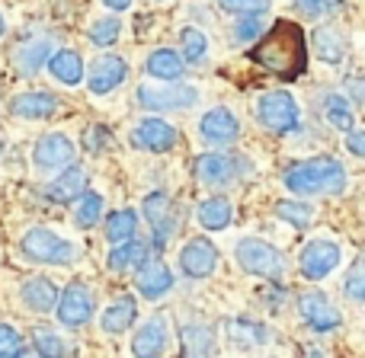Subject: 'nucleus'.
<instances>
[{
    "label": "nucleus",
    "instance_id": "f257e3e1",
    "mask_svg": "<svg viewBox=\"0 0 365 358\" xmlns=\"http://www.w3.org/2000/svg\"><path fill=\"white\" fill-rule=\"evenodd\" d=\"M250 58L276 74L279 80H295L308 68V45H304V29L292 19H279L257 45H253Z\"/></svg>",
    "mask_w": 365,
    "mask_h": 358
},
{
    "label": "nucleus",
    "instance_id": "f03ea898",
    "mask_svg": "<svg viewBox=\"0 0 365 358\" xmlns=\"http://www.w3.org/2000/svg\"><path fill=\"white\" fill-rule=\"evenodd\" d=\"M285 186L298 195H334L346 186V170L334 157H314L285 170Z\"/></svg>",
    "mask_w": 365,
    "mask_h": 358
},
{
    "label": "nucleus",
    "instance_id": "7ed1b4c3",
    "mask_svg": "<svg viewBox=\"0 0 365 358\" xmlns=\"http://www.w3.org/2000/svg\"><path fill=\"white\" fill-rule=\"evenodd\" d=\"M19 253L29 263H38V265H64V263H74L77 246L68 243L64 237H58L48 227H32L23 237V243H19Z\"/></svg>",
    "mask_w": 365,
    "mask_h": 358
},
{
    "label": "nucleus",
    "instance_id": "20e7f679",
    "mask_svg": "<svg viewBox=\"0 0 365 358\" xmlns=\"http://www.w3.org/2000/svg\"><path fill=\"white\" fill-rule=\"evenodd\" d=\"M237 263L244 272L250 275H259V278H279L285 272V259L276 246L263 243V240H240L237 243Z\"/></svg>",
    "mask_w": 365,
    "mask_h": 358
},
{
    "label": "nucleus",
    "instance_id": "39448f33",
    "mask_svg": "<svg viewBox=\"0 0 365 358\" xmlns=\"http://www.w3.org/2000/svg\"><path fill=\"white\" fill-rule=\"evenodd\" d=\"M257 119L263 122L269 132L285 135V132H295L302 115H298V102L292 100V93H285V90H272V93L259 96Z\"/></svg>",
    "mask_w": 365,
    "mask_h": 358
},
{
    "label": "nucleus",
    "instance_id": "423d86ee",
    "mask_svg": "<svg viewBox=\"0 0 365 358\" xmlns=\"http://www.w3.org/2000/svg\"><path fill=\"white\" fill-rule=\"evenodd\" d=\"M93 317V301H90V291L81 282H71L68 288L58 298V320L68 330H77Z\"/></svg>",
    "mask_w": 365,
    "mask_h": 358
},
{
    "label": "nucleus",
    "instance_id": "0eeeda50",
    "mask_svg": "<svg viewBox=\"0 0 365 358\" xmlns=\"http://www.w3.org/2000/svg\"><path fill=\"white\" fill-rule=\"evenodd\" d=\"M244 173V164H240L234 154H202L195 160V177L205 186H227Z\"/></svg>",
    "mask_w": 365,
    "mask_h": 358
},
{
    "label": "nucleus",
    "instance_id": "6e6552de",
    "mask_svg": "<svg viewBox=\"0 0 365 358\" xmlns=\"http://www.w3.org/2000/svg\"><path fill=\"white\" fill-rule=\"evenodd\" d=\"M138 100L145 109H186L195 106L199 93H195V87H186V83H167V87H141Z\"/></svg>",
    "mask_w": 365,
    "mask_h": 358
},
{
    "label": "nucleus",
    "instance_id": "1a4fd4ad",
    "mask_svg": "<svg viewBox=\"0 0 365 358\" xmlns=\"http://www.w3.org/2000/svg\"><path fill=\"white\" fill-rule=\"evenodd\" d=\"M298 263H302L304 275H308L311 282H317V278L330 275V272L340 265V246L327 243V240H311V243L302 250Z\"/></svg>",
    "mask_w": 365,
    "mask_h": 358
},
{
    "label": "nucleus",
    "instance_id": "9d476101",
    "mask_svg": "<svg viewBox=\"0 0 365 358\" xmlns=\"http://www.w3.org/2000/svg\"><path fill=\"white\" fill-rule=\"evenodd\" d=\"M218 265V250L208 243L205 237H195L182 246L180 253V269L186 272L189 278H208Z\"/></svg>",
    "mask_w": 365,
    "mask_h": 358
},
{
    "label": "nucleus",
    "instance_id": "9b49d317",
    "mask_svg": "<svg viewBox=\"0 0 365 358\" xmlns=\"http://www.w3.org/2000/svg\"><path fill=\"white\" fill-rule=\"evenodd\" d=\"M32 157H36L38 170H61V167L74 164V144H71V138H64V135H42V138L36 141Z\"/></svg>",
    "mask_w": 365,
    "mask_h": 358
},
{
    "label": "nucleus",
    "instance_id": "f8f14e48",
    "mask_svg": "<svg viewBox=\"0 0 365 358\" xmlns=\"http://www.w3.org/2000/svg\"><path fill=\"white\" fill-rule=\"evenodd\" d=\"M128 77V64L122 61L119 55H103L93 61V68H90V93L96 96H106L113 93L115 87H119L122 80Z\"/></svg>",
    "mask_w": 365,
    "mask_h": 358
},
{
    "label": "nucleus",
    "instance_id": "ddd939ff",
    "mask_svg": "<svg viewBox=\"0 0 365 358\" xmlns=\"http://www.w3.org/2000/svg\"><path fill=\"white\" fill-rule=\"evenodd\" d=\"M298 310H302L304 323L317 333H327V330L340 327V314L330 307V301L321 295V291H308V295L298 298Z\"/></svg>",
    "mask_w": 365,
    "mask_h": 358
},
{
    "label": "nucleus",
    "instance_id": "4468645a",
    "mask_svg": "<svg viewBox=\"0 0 365 358\" xmlns=\"http://www.w3.org/2000/svg\"><path fill=\"white\" fill-rule=\"evenodd\" d=\"M132 141L138 147H145V151L164 154V151H170V147L177 144V128L167 125L164 119H145V122H138V125H135Z\"/></svg>",
    "mask_w": 365,
    "mask_h": 358
},
{
    "label": "nucleus",
    "instance_id": "2eb2a0df",
    "mask_svg": "<svg viewBox=\"0 0 365 358\" xmlns=\"http://www.w3.org/2000/svg\"><path fill=\"white\" fill-rule=\"evenodd\" d=\"M145 214L154 227V246H167L170 240L173 227H177V218H173V208H170V199L167 192H151L145 199Z\"/></svg>",
    "mask_w": 365,
    "mask_h": 358
},
{
    "label": "nucleus",
    "instance_id": "dca6fc26",
    "mask_svg": "<svg viewBox=\"0 0 365 358\" xmlns=\"http://www.w3.org/2000/svg\"><path fill=\"white\" fill-rule=\"evenodd\" d=\"M135 285H138L141 298L158 301V298H164L167 291L173 288V275H170V269H167L160 259H151V263L138 265V278H135Z\"/></svg>",
    "mask_w": 365,
    "mask_h": 358
},
{
    "label": "nucleus",
    "instance_id": "f3484780",
    "mask_svg": "<svg viewBox=\"0 0 365 358\" xmlns=\"http://www.w3.org/2000/svg\"><path fill=\"white\" fill-rule=\"evenodd\" d=\"M199 132L208 144H234L240 135V125L227 109H212V112L202 115L199 122Z\"/></svg>",
    "mask_w": 365,
    "mask_h": 358
},
{
    "label": "nucleus",
    "instance_id": "a211bd4d",
    "mask_svg": "<svg viewBox=\"0 0 365 358\" xmlns=\"http://www.w3.org/2000/svg\"><path fill=\"white\" fill-rule=\"evenodd\" d=\"M83 192H87V173H83L81 167H68L61 177L45 189V195H48L51 201H61V205H71V201L81 199Z\"/></svg>",
    "mask_w": 365,
    "mask_h": 358
},
{
    "label": "nucleus",
    "instance_id": "6ab92c4d",
    "mask_svg": "<svg viewBox=\"0 0 365 358\" xmlns=\"http://www.w3.org/2000/svg\"><path fill=\"white\" fill-rule=\"evenodd\" d=\"M23 304L32 314H48L58 304V288L51 278H32L23 285Z\"/></svg>",
    "mask_w": 365,
    "mask_h": 358
},
{
    "label": "nucleus",
    "instance_id": "aec40b11",
    "mask_svg": "<svg viewBox=\"0 0 365 358\" xmlns=\"http://www.w3.org/2000/svg\"><path fill=\"white\" fill-rule=\"evenodd\" d=\"M167 346V327L160 317H154V320H148L145 327L138 330V336L132 339V352L141 355V358H151V355H160Z\"/></svg>",
    "mask_w": 365,
    "mask_h": 358
},
{
    "label": "nucleus",
    "instance_id": "412c9836",
    "mask_svg": "<svg viewBox=\"0 0 365 358\" xmlns=\"http://www.w3.org/2000/svg\"><path fill=\"white\" fill-rule=\"evenodd\" d=\"M55 106L58 100L51 93H19L10 102L13 115H19V119H48L55 112Z\"/></svg>",
    "mask_w": 365,
    "mask_h": 358
},
{
    "label": "nucleus",
    "instance_id": "4be33fe9",
    "mask_svg": "<svg viewBox=\"0 0 365 358\" xmlns=\"http://www.w3.org/2000/svg\"><path fill=\"white\" fill-rule=\"evenodd\" d=\"M135 317H138V304H135V298H122V301L109 304V307L103 310L100 327L106 330V333H125V330L135 323Z\"/></svg>",
    "mask_w": 365,
    "mask_h": 358
},
{
    "label": "nucleus",
    "instance_id": "5701e85b",
    "mask_svg": "<svg viewBox=\"0 0 365 358\" xmlns=\"http://www.w3.org/2000/svg\"><path fill=\"white\" fill-rule=\"evenodd\" d=\"M48 70H51V74H55L61 83L74 87V83L83 80V58L77 55V51H71V48H61V51H55V55H51Z\"/></svg>",
    "mask_w": 365,
    "mask_h": 358
},
{
    "label": "nucleus",
    "instance_id": "b1692460",
    "mask_svg": "<svg viewBox=\"0 0 365 358\" xmlns=\"http://www.w3.org/2000/svg\"><path fill=\"white\" fill-rule=\"evenodd\" d=\"M231 218H234V211L227 199H205L199 205V224L205 231H225L231 224Z\"/></svg>",
    "mask_w": 365,
    "mask_h": 358
},
{
    "label": "nucleus",
    "instance_id": "393cba45",
    "mask_svg": "<svg viewBox=\"0 0 365 358\" xmlns=\"http://www.w3.org/2000/svg\"><path fill=\"white\" fill-rule=\"evenodd\" d=\"M182 58L177 55V51L170 48H158L151 58H148V74L158 77V80H177V77L182 74Z\"/></svg>",
    "mask_w": 365,
    "mask_h": 358
},
{
    "label": "nucleus",
    "instance_id": "a878e982",
    "mask_svg": "<svg viewBox=\"0 0 365 358\" xmlns=\"http://www.w3.org/2000/svg\"><path fill=\"white\" fill-rule=\"evenodd\" d=\"M148 256V246L138 243V240H125V243H119L113 253H109V269L113 272H125V269H135V265H141Z\"/></svg>",
    "mask_w": 365,
    "mask_h": 358
},
{
    "label": "nucleus",
    "instance_id": "bb28decb",
    "mask_svg": "<svg viewBox=\"0 0 365 358\" xmlns=\"http://www.w3.org/2000/svg\"><path fill=\"white\" fill-rule=\"evenodd\" d=\"M135 227H138V218H135L132 208H122V211H113L106 218V237L113 243H125V240L135 237Z\"/></svg>",
    "mask_w": 365,
    "mask_h": 358
},
{
    "label": "nucleus",
    "instance_id": "cd10ccee",
    "mask_svg": "<svg viewBox=\"0 0 365 358\" xmlns=\"http://www.w3.org/2000/svg\"><path fill=\"white\" fill-rule=\"evenodd\" d=\"M227 333H231V339L237 346H263V342H269V330L250 320H227Z\"/></svg>",
    "mask_w": 365,
    "mask_h": 358
},
{
    "label": "nucleus",
    "instance_id": "c85d7f7f",
    "mask_svg": "<svg viewBox=\"0 0 365 358\" xmlns=\"http://www.w3.org/2000/svg\"><path fill=\"white\" fill-rule=\"evenodd\" d=\"M48 51H51V42H48V38L23 42V45L16 48V64L26 70V74H32V70H36L42 61H48Z\"/></svg>",
    "mask_w": 365,
    "mask_h": 358
},
{
    "label": "nucleus",
    "instance_id": "c756f323",
    "mask_svg": "<svg viewBox=\"0 0 365 358\" xmlns=\"http://www.w3.org/2000/svg\"><path fill=\"white\" fill-rule=\"evenodd\" d=\"M324 115H327V122L336 132H349L353 128V109H349V102L340 93H330L324 100Z\"/></svg>",
    "mask_w": 365,
    "mask_h": 358
},
{
    "label": "nucleus",
    "instance_id": "7c9ffc66",
    "mask_svg": "<svg viewBox=\"0 0 365 358\" xmlns=\"http://www.w3.org/2000/svg\"><path fill=\"white\" fill-rule=\"evenodd\" d=\"M314 45H317V55H321L324 61H330V64H340L343 58H346V45H343V38L336 36L334 29H317L314 32Z\"/></svg>",
    "mask_w": 365,
    "mask_h": 358
},
{
    "label": "nucleus",
    "instance_id": "2f4dec72",
    "mask_svg": "<svg viewBox=\"0 0 365 358\" xmlns=\"http://www.w3.org/2000/svg\"><path fill=\"white\" fill-rule=\"evenodd\" d=\"M100 214H103V199L96 192H83L81 199H77V205H74V221L81 227H93L96 221H100Z\"/></svg>",
    "mask_w": 365,
    "mask_h": 358
},
{
    "label": "nucleus",
    "instance_id": "473e14b6",
    "mask_svg": "<svg viewBox=\"0 0 365 358\" xmlns=\"http://www.w3.org/2000/svg\"><path fill=\"white\" fill-rule=\"evenodd\" d=\"M182 355H208L212 352V336L205 327H186L182 330Z\"/></svg>",
    "mask_w": 365,
    "mask_h": 358
},
{
    "label": "nucleus",
    "instance_id": "72a5a7b5",
    "mask_svg": "<svg viewBox=\"0 0 365 358\" xmlns=\"http://www.w3.org/2000/svg\"><path fill=\"white\" fill-rule=\"evenodd\" d=\"M180 42H182V58H186L189 64H199L202 58H205V51H208V38L202 36L199 29H182Z\"/></svg>",
    "mask_w": 365,
    "mask_h": 358
},
{
    "label": "nucleus",
    "instance_id": "f704fd0d",
    "mask_svg": "<svg viewBox=\"0 0 365 358\" xmlns=\"http://www.w3.org/2000/svg\"><path fill=\"white\" fill-rule=\"evenodd\" d=\"M119 32H122V23L119 19H113V16H106V19H96L93 23V29H90V42L93 45H113L115 38H119Z\"/></svg>",
    "mask_w": 365,
    "mask_h": 358
},
{
    "label": "nucleus",
    "instance_id": "c9c22d12",
    "mask_svg": "<svg viewBox=\"0 0 365 358\" xmlns=\"http://www.w3.org/2000/svg\"><path fill=\"white\" fill-rule=\"evenodd\" d=\"M343 291L353 301H365V259H356L346 272V282H343Z\"/></svg>",
    "mask_w": 365,
    "mask_h": 358
},
{
    "label": "nucleus",
    "instance_id": "e433bc0d",
    "mask_svg": "<svg viewBox=\"0 0 365 358\" xmlns=\"http://www.w3.org/2000/svg\"><path fill=\"white\" fill-rule=\"evenodd\" d=\"M292 4H295V10L302 16H311V19H324L340 10V0H292Z\"/></svg>",
    "mask_w": 365,
    "mask_h": 358
},
{
    "label": "nucleus",
    "instance_id": "4c0bfd02",
    "mask_svg": "<svg viewBox=\"0 0 365 358\" xmlns=\"http://www.w3.org/2000/svg\"><path fill=\"white\" fill-rule=\"evenodd\" d=\"M276 214L279 218H285V221H292L295 227H308L311 224V208L302 205V201H279Z\"/></svg>",
    "mask_w": 365,
    "mask_h": 358
},
{
    "label": "nucleus",
    "instance_id": "58836bf2",
    "mask_svg": "<svg viewBox=\"0 0 365 358\" xmlns=\"http://www.w3.org/2000/svg\"><path fill=\"white\" fill-rule=\"evenodd\" d=\"M23 352H26L23 336H19L13 327H4V323H0V358H19Z\"/></svg>",
    "mask_w": 365,
    "mask_h": 358
},
{
    "label": "nucleus",
    "instance_id": "ea45409f",
    "mask_svg": "<svg viewBox=\"0 0 365 358\" xmlns=\"http://www.w3.org/2000/svg\"><path fill=\"white\" fill-rule=\"evenodd\" d=\"M215 4L227 13H240V16H247V13H266L272 0H215Z\"/></svg>",
    "mask_w": 365,
    "mask_h": 358
},
{
    "label": "nucleus",
    "instance_id": "a19ab883",
    "mask_svg": "<svg viewBox=\"0 0 365 358\" xmlns=\"http://www.w3.org/2000/svg\"><path fill=\"white\" fill-rule=\"evenodd\" d=\"M36 352L38 355H64V346L51 330H36Z\"/></svg>",
    "mask_w": 365,
    "mask_h": 358
},
{
    "label": "nucleus",
    "instance_id": "79ce46f5",
    "mask_svg": "<svg viewBox=\"0 0 365 358\" xmlns=\"http://www.w3.org/2000/svg\"><path fill=\"white\" fill-rule=\"evenodd\" d=\"M259 13H247V19H240L237 23V29H234V38L237 42H250V38H257L259 36Z\"/></svg>",
    "mask_w": 365,
    "mask_h": 358
},
{
    "label": "nucleus",
    "instance_id": "37998d69",
    "mask_svg": "<svg viewBox=\"0 0 365 358\" xmlns=\"http://www.w3.org/2000/svg\"><path fill=\"white\" fill-rule=\"evenodd\" d=\"M346 147H349V154H353V157H362L365 160V132H353V128H349Z\"/></svg>",
    "mask_w": 365,
    "mask_h": 358
},
{
    "label": "nucleus",
    "instance_id": "c03bdc74",
    "mask_svg": "<svg viewBox=\"0 0 365 358\" xmlns=\"http://www.w3.org/2000/svg\"><path fill=\"white\" fill-rule=\"evenodd\" d=\"M106 141H109V135H106V128H90V132H87V147H90V151H96V147H103V144H106Z\"/></svg>",
    "mask_w": 365,
    "mask_h": 358
},
{
    "label": "nucleus",
    "instance_id": "a18cd8bd",
    "mask_svg": "<svg viewBox=\"0 0 365 358\" xmlns=\"http://www.w3.org/2000/svg\"><path fill=\"white\" fill-rule=\"evenodd\" d=\"M103 4H106V6H113V10H125V6L132 4V0H103Z\"/></svg>",
    "mask_w": 365,
    "mask_h": 358
},
{
    "label": "nucleus",
    "instance_id": "49530a36",
    "mask_svg": "<svg viewBox=\"0 0 365 358\" xmlns=\"http://www.w3.org/2000/svg\"><path fill=\"white\" fill-rule=\"evenodd\" d=\"M356 90H359V96H362V100H365V87H362V83H356Z\"/></svg>",
    "mask_w": 365,
    "mask_h": 358
},
{
    "label": "nucleus",
    "instance_id": "de8ad7c7",
    "mask_svg": "<svg viewBox=\"0 0 365 358\" xmlns=\"http://www.w3.org/2000/svg\"><path fill=\"white\" fill-rule=\"evenodd\" d=\"M0 36H4V16H0Z\"/></svg>",
    "mask_w": 365,
    "mask_h": 358
}]
</instances>
